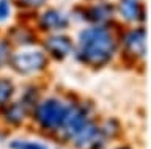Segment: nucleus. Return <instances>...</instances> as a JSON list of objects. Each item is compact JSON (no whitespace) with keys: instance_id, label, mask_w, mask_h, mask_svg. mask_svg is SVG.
I'll return each mask as SVG.
<instances>
[{"instance_id":"f257e3e1","label":"nucleus","mask_w":151,"mask_h":149,"mask_svg":"<svg viewBox=\"0 0 151 149\" xmlns=\"http://www.w3.org/2000/svg\"><path fill=\"white\" fill-rule=\"evenodd\" d=\"M115 49V39L106 27H90L80 33L77 58L93 66H101L113 57Z\"/></svg>"},{"instance_id":"f03ea898","label":"nucleus","mask_w":151,"mask_h":149,"mask_svg":"<svg viewBox=\"0 0 151 149\" xmlns=\"http://www.w3.org/2000/svg\"><path fill=\"white\" fill-rule=\"evenodd\" d=\"M65 108L66 105L61 101L55 99V97H49L35 107V119L42 129L57 130L60 129L61 121H63Z\"/></svg>"},{"instance_id":"7ed1b4c3","label":"nucleus","mask_w":151,"mask_h":149,"mask_svg":"<svg viewBox=\"0 0 151 149\" xmlns=\"http://www.w3.org/2000/svg\"><path fill=\"white\" fill-rule=\"evenodd\" d=\"M46 57L42 52L38 50H30V52H21L16 53L14 57H11V66L14 71H17L19 74H32L36 71H41L46 66Z\"/></svg>"},{"instance_id":"20e7f679","label":"nucleus","mask_w":151,"mask_h":149,"mask_svg":"<svg viewBox=\"0 0 151 149\" xmlns=\"http://www.w3.org/2000/svg\"><path fill=\"white\" fill-rule=\"evenodd\" d=\"M87 123H88V113L80 105H66L60 129L63 130L65 135L73 138Z\"/></svg>"},{"instance_id":"39448f33","label":"nucleus","mask_w":151,"mask_h":149,"mask_svg":"<svg viewBox=\"0 0 151 149\" xmlns=\"http://www.w3.org/2000/svg\"><path fill=\"white\" fill-rule=\"evenodd\" d=\"M74 144L77 149H101L104 144V133L94 123H88L74 135Z\"/></svg>"},{"instance_id":"423d86ee","label":"nucleus","mask_w":151,"mask_h":149,"mask_svg":"<svg viewBox=\"0 0 151 149\" xmlns=\"http://www.w3.org/2000/svg\"><path fill=\"white\" fill-rule=\"evenodd\" d=\"M46 49L52 53V57L61 60L73 50V43H71V39L66 38V36L57 35V36H50V38L46 41Z\"/></svg>"},{"instance_id":"0eeeda50","label":"nucleus","mask_w":151,"mask_h":149,"mask_svg":"<svg viewBox=\"0 0 151 149\" xmlns=\"http://www.w3.org/2000/svg\"><path fill=\"white\" fill-rule=\"evenodd\" d=\"M126 50L135 57L143 55L145 50V31L143 30H132L126 36Z\"/></svg>"},{"instance_id":"6e6552de","label":"nucleus","mask_w":151,"mask_h":149,"mask_svg":"<svg viewBox=\"0 0 151 149\" xmlns=\"http://www.w3.org/2000/svg\"><path fill=\"white\" fill-rule=\"evenodd\" d=\"M41 25L49 30H58L68 27V19L55 10H49L41 16Z\"/></svg>"},{"instance_id":"1a4fd4ad","label":"nucleus","mask_w":151,"mask_h":149,"mask_svg":"<svg viewBox=\"0 0 151 149\" xmlns=\"http://www.w3.org/2000/svg\"><path fill=\"white\" fill-rule=\"evenodd\" d=\"M120 13L127 21H140L143 17L142 16V8L135 0H121Z\"/></svg>"},{"instance_id":"9d476101","label":"nucleus","mask_w":151,"mask_h":149,"mask_svg":"<svg viewBox=\"0 0 151 149\" xmlns=\"http://www.w3.org/2000/svg\"><path fill=\"white\" fill-rule=\"evenodd\" d=\"M112 13H113V8L106 3V5H98L94 8H90V11L87 13V17L91 22H106L112 16Z\"/></svg>"},{"instance_id":"9b49d317","label":"nucleus","mask_w":151,"mask_h":149,"mask_svg":"<svg viewBox=\"0 0 151 149\" xmlns=\"http://www.w3.org/2000/svg\"><path fill=\"white\" fill-rule=\"evenodd\" d=\"M24 116H25V108H24L21 104H14V105H11V107H9V108L6 110V113H5V118L8 119V123L16 124V125L24 119Z\"/></svg>"},{"instance_id":"f8f14e48","label":"nucleus","mask_w":151,"mask_h":149,"mask_svg":"<svg viewBox=\"0 0 151 149\" xmlns=\"http://www.w3.org/2000/svg\"><path fill=\"white\" fill-rule=\"evenodd\" d=\"M14 93V86L11 80L8 78H0V105H6Z\"/></svg>"},{"instance_id":"ddd939ff","label":"nucleus","mask_w":151,"mask_h":149,"mask_svg":"<svg viewBox=\"0 0 151 149\" xmlns=\"http://www.w3.org/2000/svg\"><path fill=\"white\" fill-rule=\"evenodd\" d=\"M9 146H11V149H49L44 143L27 141V140H14Z\"/></svg>"},{"instance_id":"4468645a","label":"nucleus","mask_w":151,"mask_h":149,"mask_svg":"<svg viewBox=\"0 0 151 149\" xmlns=\"http://www.w3.org/2000/svg\"><path fill=\"white\" fill-rule=\"evenodd\" d=\"M9 58V47L5 41H0V63H5Z\"/></svg>"},{"instance_id":"2eb2a0df","label":"nucleus","mask_w":151,"mask_h":149,"mask_svg":"<svg viewBox=\"0 0 151 149\" xmlns=\"http://www.w3.org/2000/svg\"><path fill=\"white\" fill-rule=\"evenodd\" d=\"M9 14V3L8 0H0V21L6 19Z\"/></svg>"},{"instance_id":"dca6fc26","label":"nucleus","mask_w":151,"mask_h":149,"mask_svg":"<svg viewBox=\"0 0 151 149\" xmlns=\"http://www.w3.org/2000/svg\"><path fill=\"white\" fill-rule=\"evenodd\" d=\"M28 2H35V3H40V2H42V0H28Z\"/></svg>"}]
</instances>
